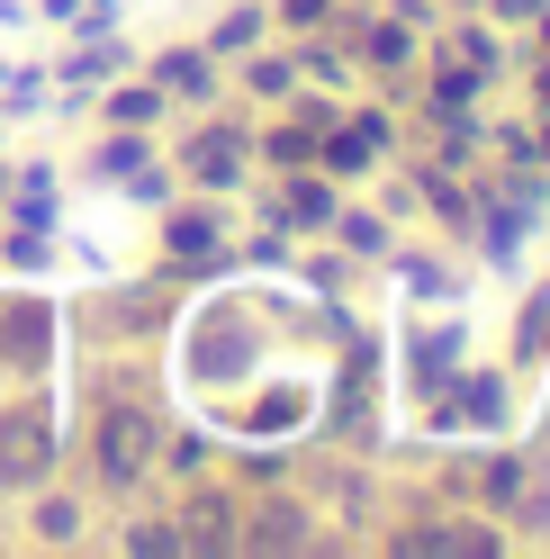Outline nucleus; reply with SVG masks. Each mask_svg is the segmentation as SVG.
<instances>
[{"label": "nucleus", "mask_w": 550, "mask_h": 559, "mask_svg": "<svg viewBox=\"0 0 550 559\" xmlns=\"http://www.w3.org/2000/svg\"><path fill=\"white\" fill-rule=\"evenodd\" d=\"M171 163H181V181H190V190L235 199V190L253 181V135L235 127V118H226V99H217V109H199V135H181V154H171Z\"/></svg>", "instance_id": "f257e3e1"}, {"label": "nucleus", "mask_w": 550, "mask_h": 559, "mask_svg": "<svg viewBox=\"0 0 550 559\" xmlns=\"http://www.w3.org/2000/svg\"><path fill=\"white\" fill-rule=\"evenodd\" d=\"M154 442H163V425L145 415V397H99V415H91V469L109 487L145 478L154 469Z\"/></svg>", "instance_id": "f03ea898"}, {"label": "nucleus", "mask_w": 550, "mask_h": 559, "mask_svg": "<svg viewBox=\"0 0 550 559\" xmlns=\"http://www.w3.org/2000/svg\"><path fill=\"white\" fill-rule=\"evenodd\" d=\"M163 262H171V271H217V262H226V207H217L208 190L163 199Z\"/></svg>", "instance_id": "7ed1b4c3"}, {"label": "nucleus", "mask_w": 550, "mask_h": 559, "mask_svg": "<svg viewBox=\"0 0 550 559\" xmlns=\"http://www.w3.org/2000/svg\"><path fill=\"white\" fill-rule=\"evenodd\" d=\"M135 73H145L171 109H217V99H226V73H217V55L199 46V37H190V46H154Z\"/></svg>", "instance_id": "20e7f679"}, {"label": "nucleus", "mask_w": 550, "mask_h": 559, "mask_svg": "<svg viewBox=\"0 0 550 559\" xmlns=\"http://www.w3.org/2000/svg\"><path fill=\"white\" fill-rule=\"evenodd\" d=\"M171 533H181V550H244V497L190 487V497L171 506Z\"/></svg>", "instance_id": "39448f33"}, {"label": "nucleus", "mask_w": 550, "mask_h": 559, "mask_svg": "<svg viewBox=\"0 0 550 559\" xmlns=\"http://www.w3.org/2000/svg\"><path fill=\"white\" fill-rule=\"evenodd\" d=\"M461 361H469V325H461V317H442V325H406V389H416V397H442Z\"/></svg>", "instance_id": "423d86ee"}, {"label": "nucleus", "mask_w": 550, "mask_h": 559, "mask_svg": "<svg viewBox=\"0 0 550 559\" xmlns=\"http://www.w3.org/2000/svg\"><path fill=\"white\" fill-rule=\"evenodd\" d=\"M127 63H135V46L118 37V27H73V55H63L46 82H63V99H91L109 73H127Z\"/></svg>", "instance_id": "0eeeda50"}, {"label": "nucleus", "mask_w": 550, "mask_h": 559, "mask_svg": "<svg viewBox=\"0 0 550 559\" xmlns=\"http://www.w3.org/2000/svg\"><path fill=\"white\" fill-rule=\"evenodd\" d=\"M244 550H316V506L253 497V506H244Z\"/></svg>", "instance_id": "6e6552de"}, {"label": "nucleus", "mask_w": 550, "mask_h": 559, "mask_svg": "<svg viewBox=\"0 0 550 559\" xmlns=\"http://www.w3.org/2000/svg\"><path fill=\"white\" fill-rule=\"evenodd\" d=\"M235 91L253 99V109H289L298 99V55H235Z\"/></svg>", "instance_id": "1a4fd4ad"}, {"label": "nucleus", "mask_w": 550, "mask_h": 559, "mask_svg": "<svg viewBox=\"0 0 550 559\" xmlns=\"http://www.w3.org/2000/svg\"><path fill=\"white\" fill-rule=\"evenodd\" d=\"M91 99H99V127H145V135H154V127L171 118V99H163L145 73H135V82H99Z\"/></svg>", "instance_id": "9d476101"}, {"label": "nucleus", "mask_w": 550, "mask_h": 559, "mask_svg": "<svg viewBox=\"0 0 550 559\" xmlns=\"http://www.w3.org/2000/svg\"><path fill=\"white\" fill-rule=\"evenodd\" d=\"M325 235H334L352 262H388V253H397V235H388V217H380V207H334V217H325Z\"/></svg>", "instance_id": "9b49d317"}, {"label": "nucleus", "mask_w": 550, "mask_h": 559, "mask_svg": "<svg viewBox=\"0 0 550 559\" xmlns=\"http://www.w3.org/2000/svg\"><path fill=\"white\" fill-rule=\"evenodd\" d=\"M27 542H55V550L82 542V497H63V487L37 478V487H27Z\"/></svg>", "instance_id": "f8f14e48"}, {"label": "nucleus", "mask_w": 550, "mask_h": 559, "mask_svg": "<svg viewBox=\"0 0 550 559\" xmlns=\"http://www.w3.org/2000/svg\"><path fill=\"white\" fill-rule=\"evenodd\" d=\"M262 37H271V10H262V0H226V19H217L199 46H208L217 63H235V55H253Z\"/></svg>", "instance_id": "ddd939ff"}, {"label": "nucleus", "mask_w": 550, "mask_h": 559, "mask_svg": "<svg viewBox=\"0 0 550 559\" xmlns=\"http://www.w3.org/2000/svg\"><path fill=\"white\" fill-rule=\"evenodd\" d=\"M541 353H550V280L524 289V317H514V370H541Z\"/></svg>", "instance_id": "4468645a"}, {"label": "nucleus", "mask_w": 550, "mask_h": 559, "mask_svg": "<svg viewBox=\"0 0 550 559\" xmlns=\"http://www.w3.org/2000/svg\"><path fill=\"white\" fill-rule=\"evenodd\" d=\"M388 271H397V289L416 298V307H442V298H452V271H442L433 253H388Z\"/></svg>", "instance_id": "2eb2a0df"}, {"label": "nucleus", "mask_w": 550, "mask_h": 559, "mask_svg": "<svg viewBox=\"0 0 550 559\" xmlns=\"http://www.w3.org/2000/svg\"><path fill=\"white\" fill-rule=\"evenodd\" d=\"M442 55H461V63H478L488 82H505V46H497V27H452V37H442Z\"/></svg>", "instance_id": "dca6fc26"}, {"label": "nucleus", "mask_w": 550, "mask_h": 559, "mask_svg": "<svg viewBox=\"0 0 550 559\" xmlns=\"http://www.w3.org/2000/svg\"><path fill=\"white\" fill-rule=\"evenodd\" d=\"M280 10V27H298V37H316V27L334 19V0H271Z\"/></svg>", "instance_id": "f3484780"}, {"label": "nucleus", "mask_w": 550, "mask_h": 559, "mask_svg": "<svg viewBox=\"0 0 550 559\" xmlns=\"http://www.w3.org/2000/svg\"><path fill=\"white\" fill-rule=\"evenodd\" d=\"M118 550H181V533H171V523H127Z\"/></svg>", "instance_id": "a211bd4d"}, {"label": "nucleus", "mask_w": 550, "mask_h": 559, "mask_svg": "<svg viewBox=\"0 0 550 559\" xmlns=\"http://www.w3.org/2000/svg\"><path fill=\"white\" fill-rule=\"evenodd\" d=\"M524 99H533V118H550V55H533V73H524Z\"/></svg>", "instance_id": "6ab92c4d"}, {"label": "nucleus", "mask_w": 550, "mask_h": 559, "mask_svg": "<svg viewBox=\"0 0 550 559\" xmlns=\"http://www.w3.org/2000/svg\"><path fill=\"white\" fill-rule=\"evenodd\" d=\"M533 46H541V55H550V0H541V19H533Z\"/></svg>", "instance_id": "aec40b11"}]
</instances>
